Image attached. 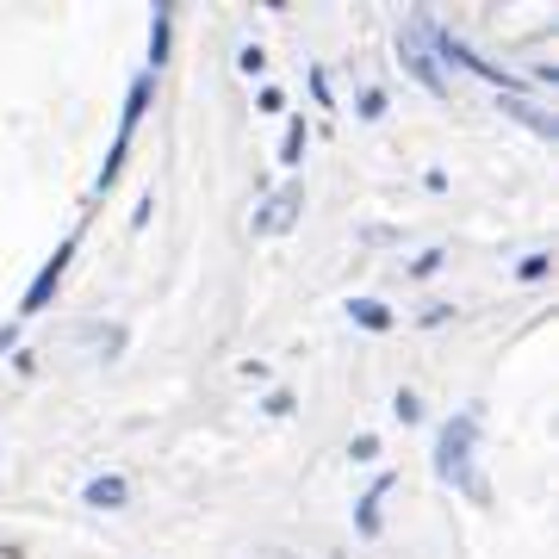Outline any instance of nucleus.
Here are the masks:
<instances>
[{
	"mask_svg": "<svg viewBox=\"0 0 559 559\" xmlns=\"http://www.w3.org/2000/svg\"><path fill=\"white\" fill-rule=\"evenodd\" d=\"M473 448H479V423L454 417L448 429H441V441H436V473L448 485H466V498H473V503H491V491H485V479H479V466H473Z\"/></svg>",
	"mask_w": 559,
	"mask_h": 559,
	"instance_id": "1",
	"label": "nucleus"
},
{
	"mask_svg": "<svg viewBox=\"0 0 559 559\" xmlns=\"http://www.w3.org/2000/svg\"><path fill=\"white\" fill-rule=\"evenodd\" d=\"M299 212H305V187H299V180H286L274 200L255 205V230H261V237H286V230L299 224Z\"/></svg>",
	"mask_w": 559,
	"mask_h": 559,
	"instance_id": "2",
	"label": "nucleus"
},
{
	"mask_svg": "<svg viewBox=\"0 0 559 559\" xmlns=\"http://www.w3.org/2000/svg\"><path fill=\"white\" fill-rule=\"evenodd\" d=\"M399 57H404V69H411L429 94H448V81H441L436 57H429V50H423V38H417V25H404V32H399Z\"/></svg>",
	"mask_w": 559,
	"mask_h": 559,
	"instance_id": "3",
	"label": "nucleus"
},
{
	"mask_svg": "<svg viewBox=\"0 0 559 559\" xmlns=\"http://www.w3.org/2000/svg\"><path fill=\"white\" fill-rule=\"evenodd\" d=\"M69 255H75V237L62 242L57 255L44 261V274H38V280H32V293H25V305H20L25 318H32V311H44V305H50V293H57V280H62V267H69Z\"/></svg>",
	"mask_w": 559,
	"mask_h": 559,
	"instance_id": "4",
	"label": "nucleus"
},
{
	"mask_svg": "<svg viewBox=\"0 0 559 559\" xmlns=\"http://www.w3.org/2000/svg\"><path fill=\"white\" fill-rule=\"evenodd\" d=\"M392 485H399V479H392V473H380V479H373V491L355 503V528H360V535H380V503H385V491H392Z\"/></svg>",
	"mask_w": 559,
	"mask_h": 559,
	"instance_id": "5",
	"label": "nucleus"
},
{
	"mask_svg": "<svg viewBox=\"0 0 559 559\" xmlns=\"http://www.w3.org/2000/svg\"><path fill=\"white\" fill-rule=\"evenodd\" d=\"M81 498L94 503V510H119V503L131 498V485H124L119 473H100V479H87V491H81Z\"/></svg>",
	"mask_w": 559,
	"mask_h": 559,
	"instance_id": "6",
	"label": "nucleus"
},
{
	"mask_svg": "<svg viewBox=\"0 0 559 559\" xmlns=\"http://www.w3.org/2000/svg\"><path fill=\"white\" fill-rule=\"evenodd\" d=\"M348 318H355L360 330H373V336H385V330H392V311H385L380 299H348Z\"/></svg>",
	"mask_w": 559,
	"mask_h": 559,
	"instance_id": "7",
	"label": "nucleus"
},
{
	"mask_svg": "<svg viewBox=\"0 0 559 559\" xmlns=\"http://www.w3.org/2000/svg\"><path fill=\"white\" fill-rule=\"evenodd\" d=\"M168 25H175V13H168V7H156V13H150V62H168Z\"/></svg>",
	"mask_w": 559,
	"mask_h": 559,
	"instance_id": "8",
	"label": "nucleus"
},
{
	"mask_svg": "<svg viewBox=\"0 0 559 559\" xmlns=\"http://www.w3.org/2000/svg\"><path fill=\"white\" fill-rule=\"evenodd\" d=\"M510 112H516V119L528 124V131H535V138H554V131H559V124L547 119V112H535V106H522V100H510Z\"/></svg>",
	"mask_w": 559,
	"mask_h": 559,
	"instance_id": "9",
	"label": "nucleus"
},
{
	"mask_svg": "<svg viewBox=\"0 0 559 559\" xmlns=\"http://www.w3.org/2000/svg\"><path fill=\"white\" fill-rule=\"evenodd\" d=\"M299 156H305V119L293 124V131H286V143H280V162H286V168H293Z\"/></svg>",
	"mask_w": 559,
	"mask_h": 559,
	"instance_id": "10",
	"label": "nucleus"
},
{
	"mask_svg": "<svg viewBox=\"0 0 559 559\" xmlns=\"http://www.w3.org/2000/svg\"><path fill=\"white\" fill-rule=\"evenodd\" d=\"M392 411H399V423H417L423 417V399H417V392H399V399H392Z\"/></svg>",
	"mask_w": 559,
	"mask_h": 559,
	"instance_id": "11",
	"label": "nucleus"
},
{
	"mask_svg": "<svg viewBox=\"0 0 559 559\" xmlns=\"http://www.w3.org/2000/svg\"><path fill=\"white\" fill-rule=\"evenodd\" d=\"M436 267H441V249H423V255L411 261V280H429Z\"/></svg>",
	"mask_w": 559,
	"mask_h": 559,
	"instance_id": "12",
	"label": "nucleus"
},
{
	"mask_svg": "<svg viewBox=\"0 0 559 559\" xmlns=\"http://www.w3.org/2000/svg\"><path fill=\"white\" fill-rule=\"evenodd\" d=\"M547 267H554L547 255H528V261L516 267V280H528V286H535V280H547Z\"/></svg>",
	"mask_w": 559,
	"mask_h": 559,
	"instance_id": "13",
	"label": "nucleus"
},
{
	"mask_svg": "<svg viewBox=\"0 0 559 559\" xmlns=\"http://www.w3.org/2000/svg\"><path fill=\"white\" fill-rule=\"evenodd\" d=\"M242 75H261V69H267V57H261V44H242Z\"/></svg>",
	"mask_w": 559,
	"mask_h": 559,
	"instance_id": "14",
	"label": "nucleus"
},
{
	"mask_svg": "<svg viewBox=\"0 0 559 559\" xmlns=\"http://www.w3.org/2000/svg\"><path fill=\"white\" fill-rule=\"evenodd\" d=\"M441 323H454V311H448V305H429V311H423V330H441Z\"/></svg>",
	"mask_w": 559,
	"mask_h": 559,
	"instance_id": "15",
	"label": "nucleus"
},
{
	"mask_svg": "<svg viewBox=\"0 0 559 559\" xmlns=\"http://www.w3.org/2000/svg\"><path fill=\"white\" fill-rule=\"evenodd\" d=\"M380 454V436H355V460H373Z\"/></svg>",
	"mask_w": 559,
	"mask_h": 559,
	"instance_id": "16",
	"label": "nucleus"
},
{
	"mask_svg": "<svg viewBox=\"0 0 559 559\" xmlns=\"http://www.w3.org/2000/svg\"><path fill=\"white\" fill-rule=\"evenodd\" d=\"M20 342V323H0V348H13Z\"/></svg>",
	"mask_w": 559,
	"mask_h": 559,
	"instance_id": "17",
	"label": "nucleus"
}]
</instances>
